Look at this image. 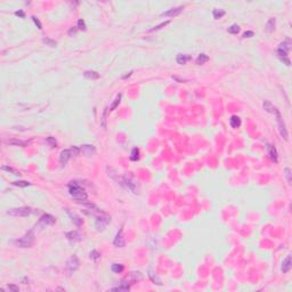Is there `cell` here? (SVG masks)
Segmentation results:
<instances>
[{
	"mask_svg": "<svg viewBox=\"0 0 292 292\" xmlns=\"http://www.w3.org/2000/svg\"><path fill=\"white\" fill-rule=\"evenodd\" d=\"M69 193L70 195L73 199H76L78 202H85V201H87V198H88L85 189L82 188L81 186H79L78 184H76V183L70 184Z\"/></svg>",
	"mask_w": 292,
	"mask_h": 292,
	"instance_id": "6da1fadb",
	"label": "cell"
},
{
	"mask_svg": "<svg viewBox=\"0 0 292 292\" xmlns=\"http://www.w3.org/2000/svg\"><path fill=\"white\" fill-rule=\"evenodd\" d=\"M291 48V40L288 39L285 40L284 42H282L280 45L278 49H277V56L280 57V60L285 63V65H290V60L288 58V53Z\"/></svg>",
	"mask_w": 292,
	"mask_h": 292,
	"instance_id": "7a4b0ae2",
	"label": "cell"
},
{
	"mask_svg": "<svg viewBox=\"0 0 292 292\" xmlns=\"http://www.w3.org/2000/svg\"><path fill=\"white\" fill-rule=\"evenodd\" d=\"M14 243L19 248H30L35 243V233L31 229L26 233L23 237H21L19 240H16Z\"/></svg>",
	"mask_w": 292,
	"mask_h": 292,
	"instance_id": "3957f363",
	"label": "cell"
},
{
	"mask_svg": "<svg viewBox=\"0 0 292 292\" xmlns=\"http://www.w3.org/2000/svg\"><path fill=\"white\" fill-rule=\"evenodd\" d=\"M32 210L27 206H22V208H15V209H10L7 211V215L14 216V217H27L31 215Z\"/></svg>",
	"mask_w": 292,
	"mask_h": 292,
	"instance_id": "277c9868",
	"label": "cell"
},
{
	"mask_svg": "<svg viewBox=\"0 0 292 292\" xmlns=\"http://www.w3.org/2000/svg\"><path fill=\"white\" fill-rule=\"evenodd\" d=\"M110 222H111V218L109 216H99L95 220V227L97 228V231H104L107 227V225L110 224Z\"/></svg>",
	"mask_w": 292,
	"mask_h": 292,
	"instance_id": "5b68a950",
	"label": "cell"
},
{
	"mask_svg": "<svg viewBox=\"0 0 292 292\" xmlns=\"http://www.w3.org/2000/svg\"><path fill=\"white\" fill-rule=\"evenodd\" d=\"M79 266H80V261H79L77 256H71L66 263V270L71 274V273L76 272L79 268Z\"/></svg>",
	"mask_w": 292,
	"mask_h": 292,
	"instance_id": "8992f818",
	"label": "cell"
},
{
	"mask_svg": "<svg viewBox=\"0 0 292 292\" xmlns=\"http://www.w3.org/2000/svg\"><path fill=\"white\" fill-rule=\"evenodd\" d=\"M275 115H276V119H277V124H278V130H280L281 136H282L285 140H288V130H286V126H285L283 119H282L281 113L278 112V113L275 114Z\"/></svg>",
	"mask_w": 292,
	"mask_h": 292,
	"instance_id": "52a82bcc",
	"label": "cell"
},
{
	"mask_svg": "<svg viewBox=\"0 0 292 292\" xmlns=\"http://www.w3.org/2000/svg\"><path fill=\"white\" fill-rule=\"evenodd\" d=\"M123 181L126 183V185H127V187H128L129 189H131L134 193H138L137 181H135L132 177H128V176H126V177H123Z\"/></svg>",
	"mask_w": 292,
	"mask_h": 292,
	"instance_id": "ba28073f",
	"label": "cell"
},
{
	"mask_svg": "<svg viewBox=\"0 0 292 292\" xmlns=\"http://www.w3.org/2000/svg\"><path fill=\"white\" fill-rule=\"evenodd\" d=\"M183 10H184V7H183V6H179V7L171 8V9H169V10H167V12H163V13L161 14V16H164V17H175V16H178Z\"/></svg>",
	"mask_w": 292,
	"mask_h": 292,
	"instance_id": "9c48e42d",
	"label": "cell"
},
{
	"mask_svg": "<svg viewBox=\"0 0 292 292\" xmlns=\"http://www.w3.org/2000/svg\"><path fill=\"white\" fill-rule=\"evenodd\" d=\"M267 154H268L269 159H270L273 162L277 163V161H278V154H277L276 148H275L273 145H267Z\"/></svg>",
	"mask_w": 292,
	"mask_h": 292,
	"instance_id": "30bf717a",
	"label": "cell"
},
{
	"mask_svg": "<svg viewBox=\"0 0 292 292\" xmlns=\"http://www.w3.org/2000/svg\"><path fill=\"white\" fill-rule=\"evenodd\" d=\"M72 155H73V153H72V151H71V150H64V151H62L60 156V164H62V165H65V164L68 163V161L71 159V156H72Z\"/></svg>",
	"mask_w": 292,
	"mask_h": 292,
	"instance_id": "8fae6325",
	"label": "cell"
},
{
	"mask_svg": "<svg viewBox=\"0 0 292 292\" xmlns=\"http://www.w3.org/2000/svg\"><path fill=\"white\" fill-rule=\"evenodd\" d=\"M123 229H120V232L117 234V236H115V239L113 241V244L115 245V247H118V248H123L124 247V244H126V242H124V239H123Z\"/></svg>",
	"mask_w": 292,
	"mask_h": 292,
	"instance_id": "7c38bea8",
	"label": "cell"
},
{
	"mask_svg": "<svg viewBox=\"0 0 292 292\" xmlns=\"http://www.w3.org/2000/svg\"><path fill=\"white\" fill-rule=\"evenodd\" d=\"M56 222V219H55V217H53L52 215H49V214H45L40 217V223L43 224V225H54Z\"/></svg>",
	"mask_w": 292,
	"mask_h": 292,
	"instance_id": "4fadbf2b",
	"label": "cell"
},
{
	"mask_svg": "<svg viewBox=\"0 0 292 292\" xmlns=\"http://www.w3.org/2000/svg\"><path fill=\"white\" fill-rule=\"evenodd\" d=\"M263 106H264V110L266 112H268V113H273V114H277L278 112H280V110L276 107V106H274L273 104L270 103L269 101H265L264 102V104H263Z\"/></svg>",
	"mask_w": 292,
	"mask_h": 292,
	"instance_id": "5bb4252c",
	"label": "cell"
},
{
	"mask_svg": "<svg viewBox=\"0 0 292 292\" xmlns=\"http://www.w3.org/2000/svg\"><path fill=\"white\" fill-rule=\"evenodd\" d=\"M66 239L69 241H71V242H79V241H81L82 236L77 231H72V232L66 233Z\"/></svg>",
	"mask_w": 292,
	"mask_h": 292,
	"instance_id": "9a60e30c",
	"label": "cell"
},
{
	"mask_svg": "<svg viewBox=\"0 0 292 292\" xmlns=\"http://www.w3.org/2000/svg\"><path fill=\"white\" fill-rule=\"evenodd\" d=\"M291 256H288V257L285 258L283 260V263H282V267H281V270L283 272V273H288L290 269H291Z\"/></svg>",
	"mask_w": 292,
	"mask_h": 292,
	"instance_id": "2e32d148",
	"label": "cell"
},
{
	"mask_svg": "<svg viewBox=\"0 0 292 292\" xmlns=\"http://www.w3.org/2000/svg\"><path fill=\"white\" fill-rule=\"evenodd\" d=\"M66 210V212H68V215L70 216V218H71V220L73 222V223L76 224L77 226H81L82 225V219L79 217L78 215H76L74 212H72V211H70L69 209H65Z\"/></svg>",
	"mask_w": 292,
	"mask_h": 292,
	"instance_id": "e0dca14e",
	"label": "cell"
},
{
	"mask_svg": "<svg viewBox=\"0 0 292 292\" xmlns=\"http://www.w3.org/2000/svg\"><path fill=\"white\" fill-rule=\"evenodd\" d=\"M80 151H81L83 154L90 156V155H93L95 153V147L93 145H82L80 147Z\"/></svg>",
	"mask_w": 292,
	"mask_h": 292,
	"instance_id": "ac0fdd59",
	"label": "cell"
},
{
	"mask_svg": "<svg viewBox=\"0 0 292 292\" xmlns=\"http://www.w3.org/2000/svg\"><path fill=\"white\" fill-rule=\"evenodd\" d=\"M275 25H276V19L274 17H270L266 23V31L272 33L275 31Z\"/></svg>",
	"mask_w": 292,
	"mask_h": 292,
	"instance_id": "d6986e66",
	"label": "cell"
},
{
	"mask_svg": "<svg viewBox=\"0 0 292 292\" xmlns=\"http://www.w3.org/2000/svg\"><path fill=\"white\" fill-rule=\"evenodd\" d=\"M189 60H191V56H189V55H185V54H178V55H177V58H176L177 63L181 64V65L186 64Z\"/></svg>",
	"mask_w": 292,
	"mask_h": 292,
	"instance_id": "ffe728a7",
	"label": "cell"
},
{
	"mask_svg": "<svg viewBox=\"0 0 292 292\" xmlns=\"http://www.w3.org/2000/svg\"><path fill=\"white\" fill-rule=\"evenodd\" d=\"M85 78L87 79H90V80H97L99 78V73H97L96 71H86L83 73Z\"/></svg>",
	"mask_w": 292,
	"mask_h": 292,
	"instance_id": "44dd1931",
	"label": "cell"
},
{
	"mask_svg": "<svg viewBox=\"0 0 292 292\" xmlns=\"http://www.w3.org/2000/svg\"><path fill=\"white\" fill-rule=\"evenodd\" d=\"M241 126V119L237 117V115H233L231 118V127L232 128H239Z\"/></svg>",
	"mask_w": 292,
	"mask_h": 292,
	"instance_id": "7402d4cb",
	"label": "cell"
},
{
	"mask_svg": "<svg viewBox=\"0 0 292 292\" xmlns=\"http://www.w3.org/2000/svg\"><path fill=\"white\" fill-rule=\"evenodd\" d=\"M148 276H150V278L152 280V282H153V283L158 284V285H162L161 280H160V278H159V277H158V276H156V275H155L154 273L151 270V269L148 270Z\"/></svg>",
	"mask_w": 292,
	"mask_h": 292,
	"instance_id": "603a6c76",
	"label": "cell"
},
{
	"mask_svg": "<svg viewBox=\"0 0 292 292\" xmlns=\"http://www.w3.org/2000/svg\"><path fill=\"white\" fill-rule=\"evenodd\" d=\"M209 60V57H208V55L206 54H200L198 56V58H196V64L198 65H202V64H204Z\"/></svg>",
	"mask_w": 292,
	"mask_h": 292,
	"instance_id": "cb8c5ba5",
	"label": "cell"
},
{
	"mask_svg": "<svg viewBox=\"0 0 292 292\" xmlns=\"http://www.w3.org/2000/svg\"><path fill=\"white\" fill-rule=\"evenodd\" d=\"M226 14V12L224 10V9H214V12H212V15H214V17L216 19H219V18H222Z\"/></svg>",
	"mask_w": 292,
	"mask_h": 292,
	"instance_id": "d4e9b609",
	"label": "cell"
},
{
	"mask_svg": "<svg viewBox=\"0 0 292 292\" xmlns=\"http://www.w3.org/2000/svg\"><path fill=\"white\" fill-rule=\"evenodd\" d=\"M112 272H114V273H117V274H119L121 273L123 269H124V266L123 265H121V264H113L111 267Z\"/></svg>",
	"mask_w": 292,
	"mask_h": 292,
	"instance_id": "484cf974",
	"label": "cell"
},
{
	"mask_svg": "<svg viewBox=\"0 0 292 292\" xmlns=\"http://www.w3.org/2000/svg\"><path fill=\"white\" fill-rule=\"evenodd\" d=\"M129 289H130V286H129L128 284L122 283V285H120V286H117V288H112L111 290L112 291H128Z\"/></svg>",
	"mask_w": 292,
	"mask_h": 292,
	"instance_id": "4316f807",
	"label": "cell"
},
{
	"mask_svg": "<svg viewBox=\"0 0 292 292\" xmlns=\"http://www.w3.org/2000/svg\"><path fill=\"white\" fill-rule=\"evenodd\" d=\"M228 32L232 33V35H237L240 32V26L237 25V24H233V25H231L228 27Z\"/></svg>",
	"mask_w": 292,
	"mask_h": 292,
	"instance_id": "83f0119b",
	"label": "cell"
},
{
	"mask_svg": "<svg viewBox=\"0 0 292 292\" xmlns=\"http://www.w3.org/2000/svg\"><path fill=\"white\" fill-rule=\"evenodd\" d=\"M138 158H139V150H138V148H132L131 155H130V159H131L132 161H137Z\"/></svg>",
	"mask_w": 292,
	"mask_h": 292,
	"instance_id": "f1b7e54d",
	"label": "cell"
},
{
	"mask_svg": "<svg viewBox=\"0 0 292 292\" xmlns=\"http://www.w3.org/2000/svg\"><path fill=\"white\" fill-rule=\"evenodd\" d=\"M13 185L18 186V187H26V186H30V183L25 181H14Z\"/></svg>",
	"mask_w": 292,
	"mask_h": 292,
	"instance_id": "f546056e",
	"label": "cell"
},
{
	"mask_svg": "<svg viewBox=\"0 0 292 292\" xmlns=\"http://www.w3.org/2000/svg\"><path fill=\"white\" fill-rule=\"evenodd\" d=\"M120 101H121V95H118L117 98L114 99V103L112 104V106L110 107V111H114V110L117 109V106L120 104Z\"/></svg>",
	"mask_w": 292,
	"mask_h": 292,
	"instance_id": "4dcf8cb0",
	"label": "cell"
},
{
	"mask_svg": "<svg viewBox=\"0 0 292 292\" xmlns=\"http://www.w3.org/2000/svg\"><path fill=\"white\" fill-rule=\"evenodd\" d=\"M169 24V21H167V22H163V23H161V24H159V25L154 26V27H152L151 30H150V32H154V31H159V30H161L162 27H164L165 25H168Z\"/></svg>",
	"mask_w": 292,
	"mask_h": 292,
	"instance_id": "1f68e13d",
	"label": "cell"
},
{
	"mask_svg": "<svg viewBox=\"0 0 292 292\" xmlns=\"http://www.w3.org/2000/svg\"><path fill=\"white\" fill-rule=\"evenodd\" d=\"M99 258H101V253H99L97 250H93V251L90 252V259H93V260H95V261H97Z\"/></svg>",
	"mask_w": 292,
	"mask_h": 292,
	"instance_id": "d6a6232c",
	"label": "cell"
},
{
	"mask_svg": "<svg viewBox=\"0 0 292 292\" xmlns=\"http://www.w3.org/2000/svg\"><path fill=\"white\" fill-rule=\"evenodd\" d=\"M42 41H43V42H45V43H46L47 46H50V47H56V45H57L55 40H52V39H48V38H45V39H43Z\"/></svg>",
	"mask_w": 292,
	"mask_h": 292,
	"instance_id": "836d02e7",
	"label": "cell"
},
{
	"mask_svg": "<svg viewBox=\"0 0 292 292\" xmlns=\"http://www.w3.org/2000/svg\"><path fill=\"white\" fill-rule=\"evenodd\" d=\"M284 175H285V177L288 179V183L291 184V169L290 168H285L284 169Z\"/></svg>",
	"mask_w": 292,
	"mask_h": 292,
	"instance_id": "e575fe53",
	"label": "cell"
},
{
	"mask_svg": "<svg viewBox=\"0 0 292 292\" xmlns=\"http://www.w3.org/2000/svg\"><path fill=\"white\" fill-rule=\"evenodd\" d=\"M78 29H79V30H82V31H86L87 26H86V23H85L83 19H79V21H78Z\"/></svg>",
	"mask_w": 292,
	"mask_h": 292,
	"instance_id": "d590c367",
	"label": "cell"
},
{
	"mask_svg": "<svg viewBox=\"0 0 292 292\" xmlns=\"http://www.w3.org/2000/svg\"><path fill=\"white\" fill-rule=\"evenodd\" d=\"M9 144L12 145H19V146H25L26 143L25 142H21V140H9Z\"/></svg>",
	"mask_w": 292,
	"mask_h": 292,
	"instance_id": "8d00e7d4",
	"label": "cell"
},
{
	"mask_svg": "<svg viewBox=\"0 0 292 292\" xmlns=\"http://www.w3.org/2000/svg\"><path fill=\"white\" fill-rule=\"evenodd\" d=\"M106 113H107V109H105V110H104L103 119H102V127H103L104 129L106 128Z\"/></svg>",
	"mask_w": 292,
	"mask_h": 292,
	"instance_id": "74e56055",
	"label": "cell"
},
{
	"mask_svg": "<svg viewBox=\"0 0 292 292\" xmlns=\"http://www.w3.org/2000/svg\"><path fill=\"white\" fill-rule=\"evenodd\" d=\"M2 170H6V171H8V172H13L14 175H19V173L15 171L13 168H10V167H6V165H4V167H2Z\"/></svg>",
	"mask_w": 292,
	"mask_h": 292,
	"instance_id": "f35d334b",
	"label": "cell"
},
{
	"mask_svg": "<svg viewBox=\"0 0 292 292\" xmlns=\"http://www.w3.org/2000/svg\"><path fill=\"white\" fill-rule=\"evenodd\" d=\"M32 19H33V22H35V24L38 25V29H40V30H41V29H42V25H41V23H40V21H39L38 18L35 17V16H32Z\"/></svg>",
	"mask_w": 292,
	"mask_h": 292,
	"instance_id": "ab89813d",
	"label": "cell"
},
{
	"mask_svg": "<svg viewBox=\"0 0 292 292\" xmlns=\"http://www.w3.org/2000/svg\"><path fill=\"white\" fill-rule=\"evenodd\" d=\"M251 37H253V32L252 31H248V32L243 33V38H251Z\"/></svg>",
	"mask_w": 292,
	"mask_h": 292,
	"instance_id": "60d3db41",
	"label": "cell"
},
{
	"mask_svg": "<svg viewBox=\"0 0 292 292\" xmlns=\"http://www.w3.org/2000/svg\"><path fill=\"white\" fill-rule=\"evenodd\" d=\"M47 143H52L53 147H54V146H56V140H55L54 138H52V137H49L48 139H47Z\"/></svg>",
	"mask_w": 292,
	"mask_h": 292,
	"instance_id": "b9f144b4",
	"label": "cell"
},
{
	"mask_svg": "<svg viewBox=\"0 0 292 292\" xmlns=\"http://www.w3.org/2000/svg\"><path fill=\"white\" fill-rule=\"evenodd\" d=\"M8 289L9 290H12V291H14V292H18V290H19L17 286H15V285H9Z\"/></svg>",
	"mask_w": 292,
	"mask_h": 292,
	"instance_id": "7bdbcfd3",
	"label": "cell"
},
{
	"mask_svg": "<svg viewBox=\"0 0 292 292\" xmlns=\"http://www.w3.org/2000/svg\"><path fill=\"white\" fill-rule=\"evenodd\" d=\"M15 15L16 16H19V17H24V13L22 10H18V12H15Z\"/></svg>",
	"mask_w": 292,
	"mask_h": 292,
	"instance_id": "ee69618b",
	"label": "cell"
},
{
	"mask_svg": "<svg viewBox=\"0 0 292 292\" xmlns=\"http://www.w3.org/2000/svg\"><path fill=\"white\" fill-rule=\"evenodd\" d=\"M131 73H132V72H129L128 74H126V76H124V77H123V79H126V78H128V77H130V76H131Z\"/></svg>",
	"mask_w": 292,
	"mask_h": 292,
	"instance_id": "f6af8a7d",
	"label": "cell"
}]
</instances>
